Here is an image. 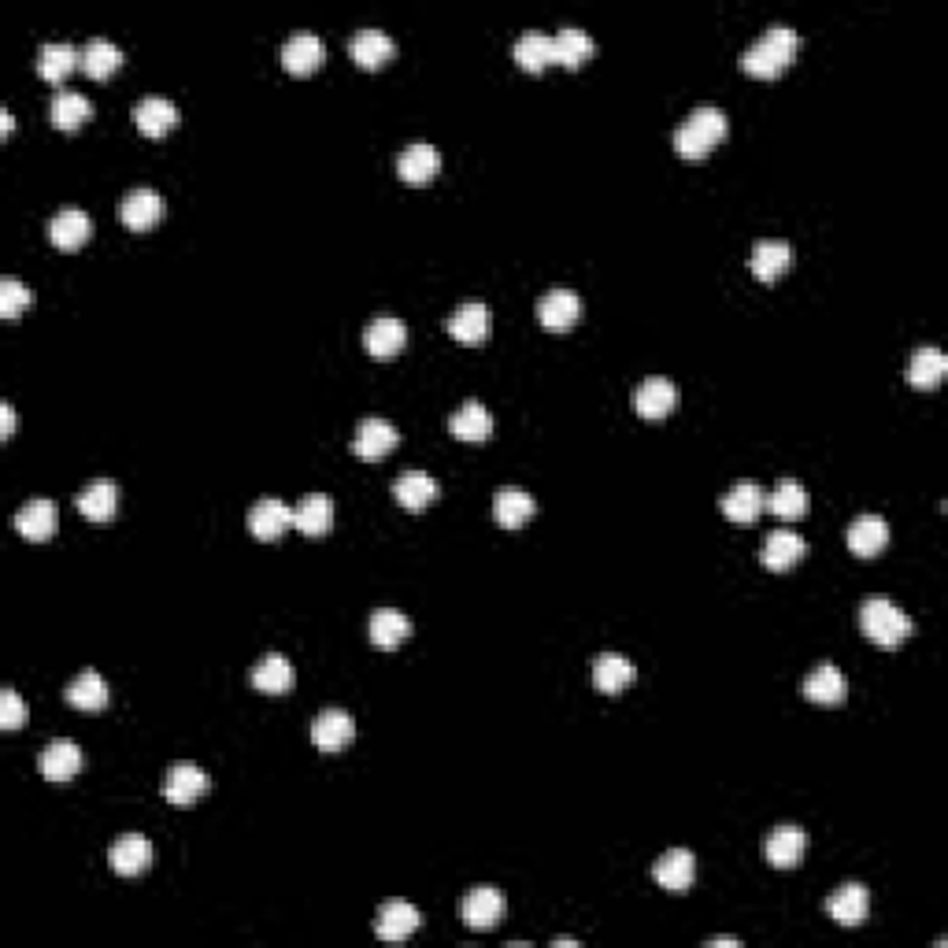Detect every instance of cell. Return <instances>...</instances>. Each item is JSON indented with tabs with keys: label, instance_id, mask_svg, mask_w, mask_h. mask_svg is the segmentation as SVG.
<instances>
[{
	"label": "cell",
	"instance_id": "cell-22",
	"mask_svg": "<svg viewBox=\"0 0 948 948\" xmlns=\"http://www.w3.org/2000/svg\"><path fill=\"white\" fill-rule=\"evenodd\" d=\"M848 548H852L856 556H879L882 548L889 545V527L882 516H874V511H867V516H856L852 522H848Z\"/></svg>",
	"mask_w": 948,
	"mask_h": 948
},
{
	"label": "cell",
	"instance_id": "cell-8",
	"mask_svg": "<svg viewBox=\"0 0 948 948\" xmlns=\"http://www.w3.org/2000/svg\"><path fill=\"white\" fill-rule=\"evenodd\" d=\"M286 527H293V508L278 501V496H260V501L249 508V530L260 541L282 538Z\"/></svg>",
	"mask_w": 948,
	"mask_h": 948
},
{
	"label": "cell",
	"instance_id": "cell-46",
	"mask_svg": "<svg viewBox=\"0 0 948 948\" xmlns=\"http://www.w3.org/2000/svg\"><path fill=\"white\" fill-rule=\"evenodd\" d=\"M511 56H516L519 67H527V71L548 67V63H553V38H548V34H541V30L519 34V41H516V49H511Z\"/></svg>",
	"mask_w": 948,
	"mask_h": 948
},
{
	"label": "cell",
	"instance_id": "cell-14",
	"mask_svg": "<svg viewBox=\"0 0 948 948\" xmlns=\"http://www.w3.org/2000/svg\"><path fill=\"white\" fill-rule=\"evenodd\" d=\"M119 215H123V223L130 230H149V227H156L160 215H164V197H160L156 189H149V186H138V189H130V193L123 197Z\"/></svg>",
	"mask_w": 948,
	"mask_h": 948
},
{
	"label": "cell",
	"instance_id": "cell-21",
	"mask_svg": "<svg viewBox=\"0 0 948 948\" xmlns=\"http://www.w3.org/2000/svg\"><path fill=\"white\" fill-rule=\"evenodd\" d=\"M808 848V834L800 826L785 823L779 830H771V837H767L763 852L767 860H771V867H779V871H789V867L800 863V856H805Z\"/></svg>",
	"mask_w": 948,
	"mask_h": 948
},
{
	"label": "cell",
	"instance_id": "cell-26",
	"mask_svg": "<svg viewBox=\"0 0 948 948\" xmlns=\"http://www.w3.org/2000/svg\"><path fill=\"white\" fill-rule=\"evenodd\" d=\"M78 767H83V748H78L75 742H52L41 748L38 756V771L45 774L49 782H67L78 774Z\"/></svg>",
	"mask_w": 948,
	"mask_h": 948
},
{
	"label": "cell",
	"instance_id": "cell-9",
	"mask_svg": "<svg viewBox=\"0 0 948 948\" xmlns=\"http://www.w3.org/2000/svg\"><path fill=\"white\" fill-rule=\"evenodd\" d=\"M396 170H401L404 182L427 186L430 178L441 170V152L433 149L430 141H412V144H404L401 156H396Z\"/></svg>",
	"mask_w": 948,
	"mask_h": 948
},
{
	"label": "cell",
	"instance_id": "cell-39",
	"mask_svg": "<svg viewBox=\"0 0 948 948\" xmlns=\"http://www.w3.org/2000/svg\"><path fill=\"white\" fill-rule=\"evenodd\" d=\"M845 690H848V682H845L842 667H834V663H819L816 671H808V679H805V697L816 700V704L845 700Z\"/></svg>",
	"mask_w": 948,
	"mask_h": 948
},
{
	"label": "cell",
	"instance_id": "cell-28",
	"mask_svg": "<svg viewBox=\"0 0 948 948\" xmlns=\"http://www.w3.org/2000/svg\"><path fill=\"white\" fill-rule=\"evenodd\" d=\"M793 264V249L789 241H756L753 245V256H748V270H753L760 282H774V278H782L785 270H789Z\"/></svg>",
	"mask_w": 948,
	"mask_h": 948
},
{
	"label": "cell",
	"instance_id": "cell-2",
	"mask_svg": "<svg viewBox=\"0 0 948 948\" xmlns=\"http://www.w3.org/2000/svg\"><path fill=\"white\" fill-rule=\"evenodd\" d=\"M722 138H726V112L716 104H700L693 108L679 123V130H674V152L685 160H700L708 156Z\"/></svg>",
	"mask_w": 948,
	"mask_h": 948
},
{
	"label": "cell",
	"instance_id": "cell-38",
	"mask_svg": "<svg viewBox=\"0 0 948 948\" xmlns=\"http://www.w3.org/2000/svg\"><path fill=\"white\" fill-rule=\"evenodd\" d=\"M63 697H67L71 708H78V711H101L108 704V685L97 671H78L75 679L67 682Z\"/></svg>",
	"mask_w": 948,
	"mask_h": 948
},
{
	"label": "cell",
	"instance_id": "cell-15",
	"mask_svg": "<svg viewBox=\"0 0 948 948\" xmlns=\"http://www.w3.org/2000/svg\"><path fill=\"white\" fill-rule=\"evenodd\" d=\"M808 553V541L797 534V530L782 527V530H771L763 541V567L767 571H789L793 564H800Z\"/></svg>",
	"mask_w": 948,
	"mask_h": 948
},
{
	"label": "cell",
	"instance_id": "cell-50",
	"mask_svg": "<svg viewBox=\"0 0 948 948\" xmlns=\"http://www.w3.org/2000/svg\"><path fill=\"white\" fill-rule=\"evenodd\" d=\"M708 948H742V941L737 937H711Z\"/></svg>",
	"mask_w": 948,
	"mask_h": 948
},
{
	"label": "cell",
	"instance_id": "cell-43",
	"mask_svg": "<svg viewBox=\"0 0 948 948\" xmlns=\"http://www.w3.org/2000/svg\"><path fill=\"white\" fill-rule=\"evenodd\" d=\"M252 685L260 693H286L293 685V663L278 653H267L264 660L252 667Z\"/></svg>",
	"mask_w": 948,
	"mask_h": 948
},
{
	"label": "cell",
	"instance_id": "cell-36",
	"mask_svg": "<svg viewBox=\"0 0 948 948\" xmlns=\"http://www.w3.org/2000/svg\"><path fill=\"white\" fill-rule=\"evenodd\" d=\"M948 371V356L937 345H919L911 352V364H908V382L915 390H934L937 382L945 378Z\"/></svg>",
	"mask_w": 948,
	"mask_h": 948
},
{
	"label": "cell",
	"instance_id": "cell-7",
	"mask_svg": "<svg viewBox=\"0 0 948 948\" xmlns=\"http://www.w3.org/2000/svg\"><path fill=\"white\" fill-rule=\"evenodd\" d=\"M419 926H422V915L408 900H390V905L378 908V919H375L378 941H408Z\"/></svg>",
	"mask_w": 948,
	"mask_h": 948
},
{
	"label": "cell",
	"instance_id": "cell-11",
	"mask_svg": "<svg viewBox=\"0 0 948 948\" xmlns=\"http://www.w3.org/2000/svg\"><path fill=\"white\" fill-rule=\"evenodd\" d=\"M826 911L837 926H863L867 911H871V893L860 882H845L842 889H834V897L826 900Z\"/></svg>",
	"mask_w": 948,
	"mask_h": 948
},
{
	"label": "cell",
	"instance_id": "cell-27",
	"mask_svg": "<svg viewBox=\"0 0 948 948\" xmlns=\"http://www.w3.org/2000/svg\"><path fill=\"white\" fill-rule=\"evenodd\" d=\"M438 493H441V485L433 482L427 471H401L393 482V501L408 511H422L427 504L438 501Z\"/></svg>",
	"mask_w": 948,
	"mask_h": 948
},
{
	"label": "cell",
	"instance_id": "cell-51",
	"mask_svg": "<svg viewBox=\"0 0 948 948\" xmlns=\"http://www.w3.org/2000/svg\"><path fill=\"white\" fill-rule=\"evenodd\" d=\"M0 126H4V134H12L15 119H12V112H8V108H4V112H0Z\"/></svg>",
	"mask_w": 948,
	"mask_h": 948
},
{
	"label": "cell",
	"instance_id": "cell-3",
	"mask_svg": "<svg viewBox=\"0 0 948 948\" xmlns=\"http://www.w3.org/2000/svg\"><path fill=\"white\" fill-rule=\"evenodd\" d=\"M860 627H863V634L871 637L874 645H882V648L900 645V641L911 634L908 611L900 608V604L886 601V597H871L863 604V608H860Z\"/></svg>",
	"mask_w": 948,
	"mask_h": 948
},
{
	"label": "cell",
	"instance_id": "cell-6",
	"mask_svg": "<svg viewBox=\"0 0 948 948\" xmlns=\"http://www.w3.org/2000/svg\"><path fill=\"white\" fill-rule=\"evenodd\" d=\"M404 341H408V327H404V319H396V315H375L364 327V349L371 352L375 359H393L396 352L404 349Z\"/></svg>",
	"mask_w": 948,
	"mask_h": 948
},
{
	"label": "cell",
	"instance_id": "cell-20",
	"mask_svg": "<svg viewBox=\"0 0 948 948\" xmlns=\"http://www.w3.org/2000/svg\"><path fill=\"white\" fill-rule=\"evenodd\" d=\"M108 863H112L115 874H123V879H134V874L149 871L152 863V845L149 837L141 834H123L119 842L112 845V852H108Z\"/></svg>",
	"mask_w": 948,
	"mask_h": 948
},
{
	"label": "cell",
	"instance_id": "cell-40",
	"mask_svg": "<svg viewBox=\"0 0 948 948\" xmlns=\"http://www.w3.org/2000/svg\"><path fill=\"white\" fill-rule=\"evenodd\" d=\"M593 49H597V41L582 26H564L559 34H553V63H564V67H578L585 56H593Z\"/></svg>",
	"mask_w": 948,
	"mask_h": 948
},
{
	"label": "cell",
	"instance_id": "cell-31",
	"mask_svg": "<svg viewBox=\"0 0 948 948\" xmlns=\"http://www.w3.org/2000/svg\"><path fill=\"white\" fill-rule=\"evenodd\" d=\"M78 511H83L86 519L93 522H108L119 511V485L112 482V478H97V482H89L83 493H78Z\"/></svg>",
	"mask_w": 948,
	"mask_h": 948
},
{
	"label": "cell",
	"instance_id": "cell-45",
	"mask_svg": "<svg viewBox=\"0 0 948 948\" xmlns=\"http://www.w3.org/2000/svg\"><path fill=\"white\" fill-rule=\"evenodd\" d=\"M123 63V49L115 41H108V38H89L86 45H83V67H86V75H93V78H108L112 75L115 67H119Z\"/></svg>",
	"mask_w": 948,
	"mask_h": 948
},
{
	"label": "cell",
	"instance_id": "cell-32",
	"mask_svg": "<svg viewBox=\"0 0 948 948\" xmlns=\"http://www.w3.org/2000/svg\"><path fill=\"white\" fill-rule=\"evenodd\" d=\"M89 233H93V219H89L83 207H60L49 223V238L56 249H78Z\"/></svg>",
	"mask_w": 948,
	"mask_h": 948
},
{
	"label": "cell",
	"instance_id": "cell-33",
	"mask_svg": "<svg viewBox=\"0 0 948 948\" xmlns=\"http://www.w3.org/2000/svg\"><path fill=\"white\" fill-rule=\"evenodd\" d=\"M448 430L459 441H485L493 433V415L482 401H464L448 415Z\"/></svg>",
	"mask_w": 948,
	"mask_h": 948
},
{
	"label": "cell",
	"instance_id": "cell-13",
	"mask_svg": "<svg viewBox=\"0 0 948 948\" xmlns=\"http://www.w3.org/2000/svg\"><path fill=\"white\" fill-rule=\"evenodd\" d=\"M207 785H212V779H207V771H201L197 763H175L167 771L164 779V797L170 800V805H193L197 797H204Z\"/></svg>",
	"mask_w": 948,
	"mask_h": 948
},
{
	"label": "cell",
	"instance_id": "cell-24",
	"mask_svg": "<svg viewBox=\"0 0 948 948\" xmlns=\"http://www.w3.org/2000/svg\"><path fill=\"white\" fill-rule=\"evenodd\" d=\"M534 511H538L534 496L519 490V485H504V490H496L493 496V516L504 530H519L522 522L534 519Z\"/></svg>",
	"mask_w": 948,
	"mask_h": 948
},
{
	"label": "cell",
	"instance_id": "cell-18",
	"mask_svg": "<svg viewBox=\"0 0 948 948\" xmlns=\"http://www.w3.org/2000/svg\"><path fill=\"white\" fill-rule=\"evenodd\" d=\"M674 401H679V390H674V382L663 375H648L634 390V408L637 415H645V419H663V415L674 408Z\"/></svg>",
	"mask_w": 948,
	"mask_h": 948
},
{
	"label": "cell",
	"instance_id": "cell-16",
	"mask_svg": "<svg viewBox=\"0 0 948 948\" xmlns=\"http://www.w3.org/2000/svg\"><path fill=\"white\" fill-rule=\"evenodd\" d=\"M719 508L730 522H756L760 519V511L767 508V493L756 482H737L722 493Z\"/></svg>",
	"mask_w": 948,
	"mask_h": 948
},
{
	"label": "cell",
	"instance_id": "cell-5",
	"mask_svg": "<svg viewBox=\"0 0 948 948\" xmlns=\"http://www.w3.org/2000/svg\"><path fill=\"white\" fill-rule=\"evenodd\" d=\"M578 312H582V301H578V293H574V289H567V286H553V289H548V293L538 301V319H541V327L553 330V333L571 330V327H574V319H578Z\"/></svg>",
	"mask_w": 948,
	"mask_h": 948
},
{
	"label": "cell",
	"instance_id": "cell-41",
	"mask_svg": "<svg viewBox=\"0 0 948 948\" xmlns=\"http://www.w3.org/2000/svg\"><path fill=\"white\" fill-rule=\"evenodd\" d=\"M367 630H371V641L378 648H393L412 634V622L404 611H396V608H378V611H371Z\"/></svg>",
	"mask_w": 948,
	"mask_h": 948
},
{
	"label": "cell",
	"instance_id": "cell-42",
	"mask_svg": "<svg viewBox=\"0 0 948 948\" xmlns=\"http://www.w3.org/2000/svg\"><path fill=\"white\" fill-rule=\"evenodd\" d=\"M78 60H83V52L71 41H45L38 49V75L49 78V83H60Z\"/></svg>",
	"mask_w": 948,
	"mask_h": 948
},
{
	"label": "cell",
	"instance_id": "cell-49",
	"mask_svg": "<svg viewBox=\"0 0 948 948\" xmlns=\"http://www.w3.org/2000/svg\"><path fill=\"white\" fill-rule=\"evenodd\" d=\"M0 430H4V438H12V430H15V412H12V404H0Z\"/></svg>",
	"mask_w": 948,
	"mask_h": 948
},
{
	"label": "cell",
	"instance_id": "cell-47",
	"mask_svg": "<svg viewBox=\"0 0 948 948\" xmlns=\"http://www.w3.org/2000/svg\"><path fill=\"white\" fill-rule=\"evenodd\" d=\"M34 304V289L23 286L20 278H0V315L4 319H15L20 312H26Z\"/></svg>",
	"mask_w": 948,
	"mask_h": 948
},
{
	"label": "cell",
	"instance_id": "cell-1",
	"mask_svg": "<svg viewBox=\"0 0 948 948\" xmlns=\"http://www.w3.org/2000/svg\"><path fill=\"white\" fill-rule=\"evenodd\" d=\"M800 34L789 23H771L767 30L742 52V67L756 78H774L779 71L797 56Z\"/></svg>",
	"mask_w": 948,
	"mask_h": 948
},
{
	"label": "cell",
	"instance_id": "cell-35",
	"mask_svg": "<svg viewBox=\"0 0 948 948\" xmlns=\"http://www.w3.org/2000/svg\"><path fill=\"white\" fill-rule=\"evenodd\" d=\"M293 527L308 538H323L333 527V501L327 493H308L293 511Z\"/></svg>",
	"mask_w": 948,
	"mask_h": 948
},
{
	"label": "cell",
	"instance_id": "cell-48",
	"mask_svg": "<svg viewBox=\"0 0 948 948\" xmlns=\"http://www.w3.org/2000/svg\"><path fill=\"white\" fill-rule=\"evenodd\" d=\"M23 719H26L23 697L15 690H4V693H0V726H4V730H20Z\"/></svg>",
	"mask_w": 948,
	"mask_h": 948
},
{
	"label": "cell",
	"instance_id": "cell-29",
	"mask_svg": "<svg viewBox=\"0 0 948 948\" xmlns=\"http://www.w3.org/2000/svg\"><path fill=\"white\" fill-rule=\"evenodd\" d=\"M15 530L26 541H49L52 530H56V504L45 501V496H34L26 501L20 511H15Z\"/></svg>",
	"mask_w": 948,
	"mask_h": 948
},
{
	"label": "cell",
	"instance_id": "cell-34",
	"mask_svg": "<svg viewBox=\"0 0 948 948\" xmlns=\"http://www.w3.org/2000/svg\"><path fill=\"white\" fill-rule=\"evenodd\" d=\"M323 60V38L312 30H296L289 34L286 45H282V63L293 75H308V71L319 67Z\"/></svg>",
	"mask_w": 948,
	"mask_h": 948
},
{
	"label": "cell",
	"instance_id": "cell-19",
	"mask_svg": "<svg viewBox=\"0 0 948 948\" xmlns=\"http://www.w3.org/2000/svg\"><path fill=\"white\" fill-rule=\"evenodd\" d=\"M693 874H697V860H693L690 848H671V852H663L653 867V879L660 882L667 893H685L693 886Z\"/></svg>",
	"mask_w": 948,
	"mask_h": 948
},
{
	"label": "cell",
	"instance_id": "cell-37",
	"mask_svg": "<svg viewBox=\"0 0 948 948\" xmlns=\"http://www.w3.org/2000/svg\"><path fill=\"white\" fill-rule=\"evenodd\" d=\"M49 115L60 130H75V126H83L89 115H93V101H89L86 93H78V89H56L49 104Z\"/></svg>",
	"mask_w": 948,
	"mask_h": 948
},
{
	"label": "cell",
	"instance_id": "cell-4",
	"mask_svg": "<svg viewBox=\"0 0 948 948\" xmlns=\"http://www.w3.org/2000/svg\"><path fill=\"white\" fill-rule=\"evenodd\" d=\"M396 441H401V430H396L390 419L367 415V419H359L356 433H352V453L359 459H382L393 453Z\"/></svg>",
	"mask_w": 948,
	"mask_h": 948
},
{
	"label": "cell",
	"instance_id": "cell-30",
	"mask_svg": "<svg viewBox=\"0 0 948 948\" xmlns=\"http://www.w3.org/2000/svg\"><path fill=\"white\" fill-rule=\"evenodd\" d=\"M634 679H637V667L622 653H601L597 660H593V685H597L601 693H622L627 685H634Z\"/></svg>",
	"mask_w": 948,
	"mask_h": 948
},
{
	"label": "cell",
	"instance_id": "cell-25",
	"mask_svg": "<svg viewBox=\"0 0 948 948\" xmlns=\"http://www.w3.org/2000/svg\"><path fill=\"white\" fill-rule=\"evenodd\" d=\"M134 123H138V130L149 134V138H164L170 126L178 123V104L156 93L141 97V101L134 104Z\"/></svg>",
	"mask_w": 948,
	"mask_h": 948
},
{
	"label": "cell",
	"instance_id": "cell-44",
	"mask_svg": "<svg viewBox=\"0 0 948 948\" xmlns=\"http://www.w3.org/2000/svg\"><path fill=\"white\" fill-rule=\"evenodd\" d=\"M767 508H771L779 519H800V516H808V490L797 482V478H782V482L774 485V493H771V501H767Z\"/></svg>",
	"mask_w": 948,
	"mask_h": 948
},
{
	"label": "cell",
	"instance_id": "cell-17",
	"mask_svg": "<svg viewBox=\"0 0 948 948\" xmlns=\"http://www.w3.org/2000/svg\"><path fill=\"white\" fill-rule=\"evenodd\" d=\"M396 52V41L390 30H378V26H364L349 38V56L359 63V67H378Z\"/></svg>",
	"mask_w": 948,
	"mask_h": 948
},
{
	"label": "cell",
	"instance_id": "cell-23",
	"mask_svg": "<svg viewBox=\"0 0 948 948\" xmlns=\"http://www.w3.org/2000/svg\"><path fill=\"white\" fill-rule=\"evenodd\" d=\"M445 330L453 333L456 341H464V345H478V341H485V333H490V308H485L482 301L459 304L445 319Z\"/></svg>",
	"mask_w": 948,
	"mask_h": 948
},
{
	"label": "cell",
	"instance_id": "cell-12",
	"mask_svg": "<svg viewBox=\"0 0 948 948\" xmlns=\"http://www.w3.org/2000/svg\"><path fill=\"white\" fill-rule=\"evenodd\" d=\"M459 915H464V926H471V930H493L496 923H501V915H504V893L493 889V886L471 889L464 897Z\"/></svg>",
	"mask_w": 948,
	"mask_h": 948
},
{
	"label": "cell",
	"instance_id": "cell-10",
	"mask_svg": "<svg viewBox=\"0 0 948 948\" xmlns=\"http://www.w3.org/2000/svg\"><path fill=\"white\" fill-rule=\"evenodd\" d=\"M352 737H356V722H352L349 711H341V708L319 711L312 722V742H315V748H323V753H338V748H345Z\"/></svg>",
	"mask_w": 948,
	"mask_h": 948
}]
</instances>
